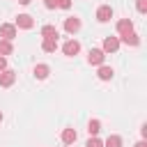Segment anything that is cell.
Here are the masks:
<instances>
[{"mask_svg": "<svg viewBox=\"0 0 147 147\" xmlns=\"http://www.w3.org/2000/svg\"><path fill=\"white\" fill-rule=\"evenodd\" d=\"M113 74H115V71H113V67H106V64H101V67H99V71H96V76H99L101 80H110V78H113Z\"/></svg>", "mask_w": 147, "mask_h": 147, "instance_id": "cell-14", "label": "cell"}, {"mask_svg": "<svg viewBox=\"0 0 147 147\" xmlns=\"http://www.w3.org/2000/svg\"><path fill=\"white\" fill-rule=\"evenodd\" d=\"M103 60H106V53H103L101 48H92V51L87 53V62H90V64H94V67H101V64H103Z\"/></svg>", "mask_w": 147, "mask_h": 147, "instance_id": "cell-1", "label": "cell"}, {"mask_svg": "<svg viewBox=\"0 0 147 147\" xmlns=\"http://www.w3.org/2000/svg\"><path fill=\"white\" fill-rule=\"evenodd\" d=\"M136 7L140 14H147V0H136Z\"/></svg>", "mask_w": 147, "mask_h": 147, "instance_id": "cell-20", "label": "cell"}, {"mask_svg": "<svg viewBox=\"0 0 147 147\" xmlns=\"http://www.w3.org/2000/svg\"><path fill=\"white\" fill-rule=\"evenodd\" d=\"M103 147H122V138L113 133V136H108V138H106V142H103Z\"/></svg>", "mask_w": 147, "mask_h": 147, "instance_id": "cell-17", "label": "cell"}, {"mask_svg": "<svg viewBox=\"0 0 147 147\" xmlns=\"http://www.w3.org/2000/svg\"><path fill=\"white\" fill-rule=\"evenodd\" d=\"M113 18V7L110 5H101L99 9H96V21L99 23H108Z\"/></svg>", "mask_w": 147, "mask_h": 147, "instance_id": "cell-2", "label": "cell"}, {"mask_svg": "<svg viewBox=\"0 0 147 147\" xmlns=\"http://www.w3.org/2000/svg\"><path fill=\"white\" fill-rule=\"evenodd\" d=\"M87 131H90V136H96V133L101 131V122H99V119H90V124H87Z\"/></svg>", "mask_w": 147, "mask_h": 147, "instance_id": "cell-18", "label": "cell"}, {"mask_svg": "<svg viewBox=\"0 0 147 147\" xmlns=\"http://www.w3.org/2000/svg\"><path fill=\"white\" fill-rule=\"evenodd\" d=\"M18 2H21V5H30V0H18Z\"/></svg>", "mask_w": 147, "mask_h": 147, "instance_id": "cell-25", "label": "cell"}, {"mask_svg": "<svg viewBox=\"0 0 147 147\" xmlns=\"http://www.w3.org/2000/svg\"><path fill=\"white\" fill-rule=\"evenodd\" d=\"M11 51H14L11 41H7V39H0V55H2V57H7V55H11Z\"/></svg>", "mask_w": 147, "mask_h": 147, "instance_id": "cell-16", "label": "cell"}, {"mask_svg": "<svg viewBox=\"0 0 147 147\" xmlns=\"http://www.w3.org/2000/svg\"><path fill=\"white\" fill-rule=\"evenodd\" d=\"M117 32H119V37L126 34V32H133V21L131 18H119L117 21Z\"/></svg>", "mask_w": 147, "mask_h": 147, "instance_id": "cell-9", "label": "cell"}, {"mask_svg": "<svg viewBox=\"0 0 147 147\" xmlns=\"http://www.w3.org/2000/svg\"><path fill=\"white\" fill-rule=\"evenodd\" d=\"M64 147H69V145H64Z\"/></svg>", "mask_w": 147, "mask_h": 147, "instance_id": "cell-27", "label": "cell"}, {"mask_svg": "<svg viewBox=\"0 0 147 147\" xmlns=\"http://www.w3.org/2000/svg\"><path fill=\"white\" fill-rule=\"evenodd\" d=\"M57 7H60V9H69V7H71V0H60Z\"/></svg>", "mask_w": 147, "mask_h": 147, "instance_id": "cell-22", "label": "cell"}, {"mask_svg": "<svg viewBox=\"0 0 147 147\" xmlns=\"http://www.w3.org/2000/svg\"><path fill=\"white\" fill-rule=\"evenodd\" d=\"M133 147H147V142H145V140H140V142H136Z\"/></svg>", "mask_w": 147, "mask_h": 147, "instance_id": "cell-24", "label": "cell"}, {"mask_svg": "<svg viewBox=\"0 0 147 147\" xmlns=\"http://www.w3.org/2000/svg\"><path fill=\"white\" fill-rule=\"evenodd\" d=\"M85 147H103V142H101V140H99L96 136H92V138H90V140L85 142Z\"/></svg>", "mask_w": 147, "mask_h": 147, "instance_id": "cell-19", "label": "cell"}, {"mask_svg": "<svg viewBox=\"0 0 147 147\" xmlns=\"http://www.w3.org/2000/svg\"><path fill=\"white\" fill-rule=\"evenodd\" d=\"M76 138H78L76 129H64V131H62V142H64V145H74Z\"/></svg>", "mask_w": 147, "mask_h": 147, "instance_id": "cell-10", "label": "cell"}, {"mask_svg": "<svg viewBox=\"0 0 147 147\" xmlns=\"http://www.w3.org/2000/svg\"><path fill=\"white\" fill-rule=\"evenodd\" d=\"M14 25H16V28H21V30H30V28L34 25V18H32L30 14H18Z\"/></svg>", "mask_w": 147, "mask_h": 147, "instance_id": "cell-3", "label": "cell"}, {"mask_svg": "<svg viewBox=\"0 0 147 147\" xmlns=\"http://www.w3.org/2000/svg\"><path fill=\"white\" fill-rule=\"evenodd\" d=\"M119 41H124V44H129V46H138V44H140V39H138L136 32H126V34H122Z\"/></svg>", "mask_w": 147, "mask_h": 147, "instance_id": "cell-12", "label": "cell"}, {"mask_svg": "<svg viewBox=\"0 0 147 147\" xmlns=\"http://www.w3.org/2000/svg\"><path fill=\"white\" fill-rule=\"evenodd\" d=\"M5 69H7V57L0 55V71H5Z\"/></svg>", "mask_w": 147, "mask_h": 147, "instance_id": "cell-23", "label": "cell"}, {"mask_svg": "<svg viewBox=\"0 0 147 147\" xmlns=\"http://www.w3.org/2000/svg\"><path fill=\"white\" fill-rule=\"evenodd\" d=\"M48 74H51V67H48V64H37V67H34V76H37L39 80L48 78Z\"/></svg>", "mask_w": 147, "mask_h": 147, "instance_id": "cell-13", "label": "cell"}, {"mask_svg": "<svg viewBox=\"0 0 147 147\" xmlns=\"http://www.w3.org/2000/svg\"><path fill=\"white\" fill-rule=\"evenodd\" d=\"M0 122H2V113H0Z\"/></svg>", "mask_w": 147, "mask_h": 147, "instance_id": "cell-26", "label": "cell"}, {"mask_svg": "<svg viewBox=\"0 0 147 147\" xmlns=\"http://www.w3.org/2000/svg\"><path fill=\"white\" fill-rule=\"evenodd\" d=\"M57 2H60V0H44L46 9H55V7H57Z\"/></svg>", "mask_w": 147, "mask_h": 147, "instance_id": "cell-21", "label": "cell"}, {"mask_svg": "<svg viewBox=\"0 0 147 147\" xmlns=\"http://www.w3.org/2000/svg\"><path fill=\"white\" fill-rule=\"evenodd\" d=\"M62 53H64V55H69V57H74V55H78V53H80V44H78L76 39H69V41H64Z\"/></svg>", "mask_w": 147, "mask_h": 147, "instance_id": "cell-4", "label": "cell"}, {"mask_svg": "<svg viewBox=\"0 0 147 147\" xmlns=\"http://www.w3.org/2000/svg\"><path fill=\"white\" fill-rule=\"evenodd\" d=\"M14 80H16V74H14L11 69H5V71H0V85H2V87H9V85H14Z\"/></svg>", "mask_w": 147, "mask_h": 147, "instance_id": "cell-8", "label": "cell"}, {"mask_svg": "<svg viewBox=\"0 0 147 147\" xmlns=\"http://www.w3.org/2000/svg\"><path fill=\"white\" fill-rule=\"evenodd\" d=\"M0 34H2V39L11 41V39L16 37V25H11V23H2V25H0Z\"/></svg>", "mask_w": 147, "mask_h": 147, "instance_id": "cell-7", "label": "cell"}, {"mask_svg": "<svg viewBox=\"0 0 147 147\" xmlns=\"http://www.w3.org/2000/svg\"><path fill=\"white\" fill-rule=\"evenodd\" d=\"M117 48H119V39L117 37H106L103 39V46H101L103 53H115Z\"/></svg>", "mask_w": 147, "mask_h": 147, "instance_id": "cell-5", "label": "cell"}, {"mask_svg": "<svg viewBox=\"0 0 147 147\" xmlns=\"http://www.w3.org/2000/svg\"><path fill=\"white\" fill-rule=\"evenodd\" d=\"M55 48H57V41L55 39H44L41 41V51L44 53H55Z\"/></svg>", "mask_w": 147, "mask_h": 147, "instance_id": "cell-15", "label": "cell"}, {"mask_svg": "<svg viewBox=\"0 0 147 147\" xmlns=\"http://www.w3.org/2000/svg\"><path fill=\"white\" fill-rule=\"evenodd\" d=\"M41 37H44V39H55V41H57V28H55V25H44V28H41Z\"/></svg>", "mask_w": 147, "mask_h": 147, "instance_id": "cell-11", "label": "cell"}, {"mask_svg": "<svg viewBox=\"0 0 147 147\" xmlns=\"http://www.w3.org/2000/svg\"><path fill=\"white\" fill-rule=\"evenodd\" d=\"M64 30H67L69 34H76V32L80 30V18H76V16H69V18L64 21Z\"/></svg>", "mask_w": 147, "mask_h": 147, "instance_id": "cell-6", "label": "cell"}]
</instances>
